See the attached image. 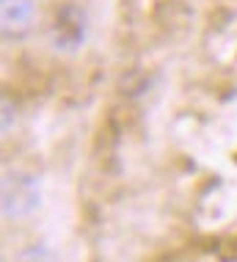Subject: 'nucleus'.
<instances>
[{"instance_id": "39448f33", "label": "nucleus", "mask_w": 237, "mask_h": 262, "mask_svg": "<svg viewBox=\"0 0 237 262\" xmlns=\"http://www.w3.org/2000/svg\"><path fill=\"white\" fill-rule=\"evenodd\" d=\"M11 119H14V108H11L9 100H3V130L11 127Z\"/></svg>"}, {"instance_id": "7ed1b4c3", "label": "nucleus", "mask_w": 237, "mask_h": 262, "mask_svg": "<svg viewBox=\"0 0 237 262\" xmlns=\"http://www.w3.org/2000/svg\"><path fill=\"white\" fill-rule=\"evenodd\" d=\"M36 17L33 0H3V31L9 33L14 28H28Z\"/></svg>"}, {"instance_id": "20e7f679", "label": "nucleus", "mask_w": 237, "mask_h": 262, "mask_svg": "<svg viewBox=\"0 0 237 262\" xmlns=\"http://www.w3.org/2000/svg\"><path fill=\"white\" fill-rule=\"evenodd\" d=\"M33 257L50 259V257H53V254H47V249H28L25 254H19V259H33Z\"/></svg>"}, {"instance_id": "f257e3e1", "label": "nucleus", "mask_w": 237, "mask_h": 262, "mask_svg": "<svg viewBox=\"0 0 237 262\" xmlns=\"http://www.w3.org/2000/svg\"><path fill=\"white\" fill-rule=\"evenodd\" d=\"M41 204L39 177L31 171H6L3 177V215L28 218Z\"/></svg>"}, {"instance_id": "f03ea898", "label": "nucleus", "mask_w": 237, "mask_h": 262, "mask_svg": "<svg viewBox=\"0 0 237 262\" xmlns=\"http://www.w3.org/2000/svg\"><path fill=\"white\" fill-rule=\"evenodd\" d=\"M85 14L77 6H61L53 23V47L61 53H75L80 50V45L85 41Z\"/></svg>"}]
</instances>
